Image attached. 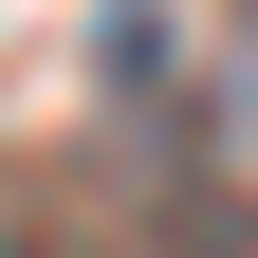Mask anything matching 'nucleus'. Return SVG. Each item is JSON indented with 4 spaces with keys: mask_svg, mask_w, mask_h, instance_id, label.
Wrapping results in <instances>:
<instances>
[{
    "mask_svg": "<svg viewBox=\"0 0 258 258\" xmlns=\"http://www.w3.org/2000/svg\"><path fill=\"white\" fill-rule=\"evenodd\" d=\"M240 74H258V0H240Z\"/></svg>",
    "mask_w": 258,
    "mask_h": 258,
    "instance_id": "obj_1",
    "label": "nucleus"
}]
</instances>
